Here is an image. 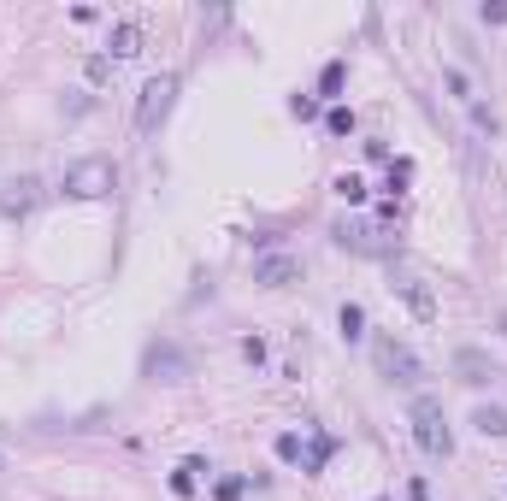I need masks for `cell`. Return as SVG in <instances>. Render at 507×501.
Wrapping results in <instances>:
<instances>
[{"label": "cell", "mask_w": 507, "mask_h": 501, "mask_svg": "<svg viewBox=\"0 0 507 501\" xmlns=\"http://www.w3.org/2000/svg\"><path fill=\"white\" fill-rule=\"evenodd\" d=\"M59 189H65L71 200H100L118 189V159L107 154H89V159H71L65 177H59Z\"/></svg>", "instance_id": "cell-1"}, {"label": "cell", "mask_w": 507, "mask_h": 501, "mask_svg": "<svg viewBox=\"0 0 507 501\" xmlns=\"http://www.w3.org/2000/svg\"><path fill=\"white\" fill-rule=\"evenodd\" d=\"M189 372H195V360H189L184 343H171V336L148 343V354H142V378H148V384H184Z\"/></svg>", "instance_id": "cell-5"}, {"label": "cell", "mask_w": 507, "mask_h": 501, "mask_svg": "<svg viewBox=\"0 0 507 501\" xmlns=\"http://www.w3.org/2000/svg\"><path fill=\"white\" fill-rule=\"evenodd\" d=\"M383 225H360V218H337L331 225V242L348 248V254H390V242H378Z\"/></svg>", "instance_id": "cell-6"}, {"label": "cell", "mask_w": 507, "mask_h": 501, "mask_svg": "<svg viewBox=\"0 0 507 501\" xmlns=\"http://www.w3.org/2000/svg\"><path fill=\"white\" fill-rule=\"evenodd\" d=\"M324 130H331V136H348V130H354V113H348V106H331V113H324Z\"/></svg>", "instance_id": "cell-18"}, {"label": "cell", "mask_w": 507, "mask_h": 501, "mask_svg": "<svg viewBox=\"0 0 507 501\" xmlns=\"http://www.w3.org/2000/svg\"><path fill=\"white\" fill-rule=\"evenodd\" d=\"M113 54H118V59L142 54V30H136V24H118V30H113Z\"/></svg>", "instance_id": "cell-14"}, {"label": "cell", "mask_w": 507, "mask_h": 501, "mask_svg": "<svg viewBox=\"0 0 507 501\" xmlns=\"http://www.w3.org/2000/svg\"><path fill=\"white\" fill-rule=\"evenodd\" d=\"M390 289H395L401 301H408V313H413V318H425V325L437 318V295H431V289H425L419 277H408V272H390Z\"/></svg>", "instance_id": "cell-9"}, {"label": "cell", "mask_w": 507, "mask_h": 501, "mask_svg": "<svg viewBox=\"0 0 507 501\" xmlns=\"http://www.w3.org/2000/svg\"><path fill=\"white\" fill-rule=\"evenodd\" d=\"M289 113H296V118H319V100H313V95H296V100H289Z\"/></svg>", "instance_id": "cell-22"}, {"label": "cell", "mask_w": 507, "mask_h": 501, "mask_svg": "<svg viewBox=\"0 0 507 501\" xmlns=\"http://www.w3.org/2000/svg\"><path fill=\"white\" fill-rule=\"evenodd\" d=\"M478 18H484V24H507V0H484Z\"/></svg>", "instance_id": "cell-20"}, {"label": "cell", "mask_w": 507, "mask_h": 501, "mask_svg": "<svg viewBox=\"0 0 507 501\" xmlns=\"http://www.w3.org/2000/svg\"><path fill=\"white\" fill-rule=\"evenodd\" d=\"M36 200H42V177H13L0 189V218H24Z\"/></svg>", "instance_id": "cell-10"}, {"label": "cell", "mask_w": 507, "mask_h": 501, "mask_svg": "<svg viewBox=\"0 0 507 501\" xmlns=\"http://www.w3.org/2000/svg\"><path fill=\"white\" fill-rule=\"evenodd\" d=\"M278 460H289V466H296V460H307V448H301L296 430H283V437H278Z\"/></svg>", "instance_id": "cell-17"}, {"label": "cell", "mask_w": 507, "mask_h": 501, "mask_svg": "<svg viewBox=\"0 0 507 501\" xmlns=\"http://www.w3.org/2000/svg\"><path fill=\"white\" fill-rule=\"evenodd\" d=\"M449 366H454V378H460V384H472V389H484V384H495V378H502V366H495L484 348H454Z\"/></svg>", "instance_id": "cell-8"}, {"label": "cell", "mask_w": 507, "mask_h": 501, "mask_svg": "<svg viewBox=\"0 0 507 501\" xmlns=\"http://www.w3.org/2000/svg\"><path fill=\"white\" fill-rule=\"evenodd\" d=\"M337 195L348 200V207H360V200H366V183H360L354 172H342V177H337Z\"/></svg>", "instance_id": "cell-16"}, {"label": "cell", "mask_w": 507, "mask_h": 501, "mask_svg": "<svg viewBox=\"0 0 507 501\" xmlns=\"http://www.w3.org/2000/svg\"><path fill=\"white\" fill-rule=\"evenodd\" d=\"M177 89H184V77L177 72H159L142 83V100H136V136H154L159 124L171 118V106H177Z\"/></svg>", "instance_id": "cell-3"}, {"label": "cell", "mask_w": 507, "mask_h": 501, "mask_svg": "<svg viewBox=\"0 0 507 501\" xmlns=\"http://www.w3.org/2000/svg\"><path fill=\"white\" fill-rule=\"evenodd\" d=\"M337 325H342V343H360V336H366V313H360L354 301H348V307L337 313Z\"/></svg>", "instance_id": "cell-12"}, {"label": "cell", "mask_w": 507, "mask_h": 501, "mask_svg": "<svg viewBox=\"0 0 507 501\" xmlns=\"http://www.w3.org/2000/svg\"><path fill=\"white\" fill-rule=\"evenodd\" d=\"M472 425H478L484 437H507V407H478V413H472Z\"/></svg>", "instance_id": "cell-11"}, {"label": "cell", "mask_w": 507, "mask_h": 501, "mask_svg": "<svg viewBox=\"0 0 507 501\" xmlns=\"http://www.w3.org/2000/svg\"><path fill=\"white\" fill-rule=\"evenodd\" d=\"M443 83H449L460 100H472V83H466V72H454V65H449V72H443Z\"/></svg>", "instance_id": "cell-21"}, {"label": "cell", "mask_w": 507, "mask_h": 501, "mask_svg": "<svg viewBox=\"0 0 507 501\" xmlns=\"http://www.w3.org/2000/svg\"><path fill=\"white\" fill-rule=\"evenodd\" d=\"M372 360H378V378L395 384V389H419L425 378H431V366H425L408 343H395V336H378V343H372Z\"/></svg>", "instance_id": "cell-2"}, {"label": "cell", "mask_w": 507, "mask_h": 501, "mask_svg": "<svg viewBox=\"0 0 507 501\" xmlns=\"http://www.w3.org/2000/svg\"><path fill=\"white\" fill-rule=\"evenodd\" d=\"M342 83H348V65H342V59H331V65L319 72V95H337Z\"/></svg>", "instance_id": "cell-15"}, {"label": "cell", "mask_w": 507, "mask_h": 501, "mask_svg": "<svg viewBox=\"0 0 507 501\" xmlns=\"http://www.w3.org/2000/svg\"><path fill=\"white\" fill-rule=\"evenodd\" d=\"M301 272H307V266H301L296 254H260L254 259V284L260 289H289V284H301Z\"/></svg>", "instance_id": "cell-7"}, {"label": "cell", "mask_w": 507, "mask_h": 501, "mask_svg": "<svg viewBox=\"0 0 507 501\" xmlns=\"http://www.w3.org/2000/svg\"><path fill=\"white\" fill-rule=\"evenodd\" d=\"M413 437H419V448L431 460H449L454 454V430H449V419H443V401H431V395H413Z\"/></svg>", "instance_id": "cell-4"}, {"label": "cell", "mask_w": 507, "mask_h": 501, "mask_svg": "<svg viewBox=\"0 0 507 501\" xmlns=\"http://www.w3.org/2000/svg\"><path fill=\"white\" fill-rule=\"evenodd\" d=\"M242 489H248V478H219L212 496H219V501H242Z\"/></svg>", "instance_id": "cell-19"}, {"label": "cell", "mask_w": 507, "mask_h": 501, "mask_svg": "<svg viewBox=\"0 0 507 501\" xmlns=\"http://www.w3.org/2000/svg\"><path fill=\"white\" fill-rule=\"evenodd\" d=\"M0 472H6V454H0Z\"/></svg>", "instance_id": "cell-23"}, {"label": "cell", "mask_w": 507, "mask_h": 501, "mask_svg": "<svg viewBox=\"0 0 507 501\" xmlns=\"http://www.w3.org/2000/svg\"><path fill=\"white\" fill-rule=\"evenodd\" d=\"M331 454H337V437H313V448H307V460H301V466H307V472H324V466H331Z\"/></svg>", "instance_id": "cell-13"}]
</instances>
